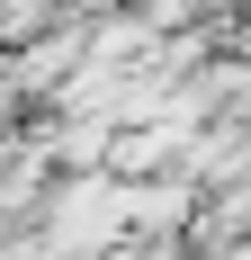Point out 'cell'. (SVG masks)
<instances>
[{"label": "cell", "instance_id": "1", "mask_svg": "<svg viewBox=\"0 0 251 260\" xmlns=\"http://www.w3.org/2000/svg\"><path fill=\"white\" fill-rule=\"evenodd\" d=\"M108 242H125V180L72 171L36 215V260H108Z\"/></svg>", "mask_w": 251, "mask_h": 260}]
</instances>
